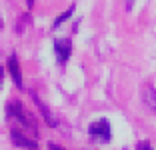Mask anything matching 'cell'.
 <instances>
[{
  "label": "cell",
  "instance_id": "cell-1",
  "mask_svg": "<svg viewBox=\"0 0 156 150\" xmlns=\"http://www.w3.org/2000/svg\"><path fill=\"white\" fill-rule=\"evenodd\" d=\"M6 116H8L10 120H14L16 124H20L24 130H30V132H34V134H36V130H38L36 118H34L32 114L24 108L22 102H18V100L8 102V104H6Z\"/></svg>",
  "mask_w": 156,
  "mask_h": 150
},
{
  "label": "cell",
  "instance_id": "cell-2",
  "mask_svg": "<svg viewBox=\"0 0 156 150\" xmlns=\"http://www.w3.org/2000/svg\"><path fill=\"white\" fill-rule=\"evenodd\" d=\"M88 134H90V138L94 142H110V122L106 118H100L96 120V122H92L90 126H88Z\"/></svg>",
  "mask_w": 156,
  "mask_h": 150
},
{
  "label": "cell",
  "instance_id": "cell-3",
  "mask_svg": "<svg viewBox=\"0 0 156 150\" xmlns=\"http://www.w3.org/2000/svg\"><path fill=\"white\" fill-rule=\"evenodd\" d=\"M54 54H56V60L58 64H66L72 54V42L70 38H56L54 40Z\"/></svg>",
  "mask_w": 156,
  "mask_h": 150
},
{
  "label": "cell",
  "instance_id": "cell-4",
  "mask_svg": "<svg viewBox=\"0 0 156 150\" xmlns=\"http://www.w3.org/2000/svg\"><path fill=\"white\" fill-rule=\"evenodd\" d=\"M10 138H12V142L16 146H20V148H28V150H34L36 148V140L34 138H28L26 134H22L20 130H16V128H12L10 130Z\"/></svg>",
  "mask_w": 156,
  "mask_h": 150
},
{
  "label": "cell",
  "instance_id": "cell-5",
  "mask_svg": "<svg viewBox=\"0 0 156 150\" xmlns=\"http://www.w3.org/2000/svg\"><path fill=\"white\" fill-rule=\"evenodd\" d=\"M6 66H8V72H10V76H12L14 84H16L18 88H22V70H20V64H18V56L10 54Z\"/></svg>",
  "mask_w": 156,
  "mask_h": 150
},
{
  "label": "cell",
  "instance_id": "cell-6",
  "mask_svg": "<svg viewBox=\"0 0 156 150\" xmlns=\"http://www.w3.org/2000/svg\"><path fill=\"white\" fill-rule=\"evenodd\" d=\"M32 100H34V102H36L38 110H40V112H42V116H44L46 124H48V126H50V128H56V126H58V118H56L54 114H52L50 110H48V106H46L44 102H42V100L38 98V94H34V92H32Z\"/></svg>",
  "mask_w": 156,
  "mask_h": 150
},
{
  "label": "cell",
  "instance_id": "cell-7",
  "mask_svg": "<svg viewBox=\"0 0 156 150\" xmlns=\"http://www.w3.org/2000/svg\"><path fill=\"white\" fill-rule=\"evenodd\" d=\"M74 8H76V6H70V8L68 10H66V12H62V14H60V16H58V18H56L54 20V24H52V28H54V30H56V28H58L60 26V24H64L66 22V20H68L70 18V16H72V14H74Z\"/></svg>",
  "mask_w": 156,
  "mask_h": 150
},
{
  "label": "cell",
  "instance_id": "cell-8",
  "mask_svg": "<svg viewBox=\"0 0 156 150\" xmlns=\"http://www.w3.org/2000/svg\"><path fill=\"white\" fill-rule=\"evenodd\" d=\"M144 102L148 104V108L156 110V90L154 88H148V90L144 92Z\"/></svg>",
  "mask_w": 156,
  "mask_h": 150
},
{
  "label": "cell",
  "instance_id": "cell-9",
  "mask_svg": "<svg viewBox=\"0 0 156 150\" xmlns=\"http://www.w3.org/2000/svg\"><path fill=\"white\" fill-rule=\"evenodd\" d=\"M136 150H154V148L150 146L148 140H142V142H138V144H136Z\"/></svg>",
  "mask_w": 156,
  "mask_h": 150
},
{
  "label": "cell",
  "instance_id": "cell-10",
  "mask_svg": "<svg viewBox=\"0 0 156 150\" xmlns=\"http://www.w3.org/2000/svg\"><path fill=\"white\" fill-rule=\"evenodd\" d=\"M2 78H4V68L0 66V88H2Z\"/></svg>",
  "mask_w": 156,
  "mask_h": 150
},
{
  "label": "cell",
  "instance_id": "cell-11",
  "mask_svg": "<svg viewBox=\"0 0 156 150\" xmlns=\"http://www.w3.org/2000/svg\"><path fill=\"white\" fill-rule=\"evenodd\" d=\"M50 150H66V148H62V146H56V144H50Z\"/></svg>",
  "mask_w": 156,
  "mask_h": 150
},
{
  "label": "cell",
  "instance_id": "cell-12",
  "mask_svg": "<svg viewBox=\"0 0 156 150\" xmlns=\"http://www.w3.org/2000/svg\"><path fill=\"white\" fill-rule=\"evenodd\" d=\"M26 4H28V8H32V4H34V0H28Z\"/></svg>",
  "mask_w": 156,
  "mask_h": 150
},
{
  "label": "cell",
  "instance_id": "cell-13",
  "mask_svg": "<svg viewBox=\"0 0 156 150\" xmlns=\"http://www.w3.org/2000/svg\"><path fill=\"white\" fill-rule=\"evenodd\" d=\"M0 28H2V16H0Z\"/></svg>",
  "mask_w": 156,
  "mask_h": 150
}]
</instances>
